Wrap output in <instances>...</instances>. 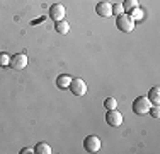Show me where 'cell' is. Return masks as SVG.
Masks as SVG:
<instances>
[{
  "label": "cell",
  "mask_w": 160,
  "mask_h": 154,
  "mask_svg": "<svg viewBox=\"0 0 160 154\" xmlns=\"http://www.w3.org/2000/svg\"><path fill=\"white\" fill-rule=\"evenodd\" d=\"M9 63H10L9 53H0V65H2V67H5V65H9Z\"/></svg>",
  "instance_id": "9a60e30c"
},
{
  "label": "cell",
  "mask_w": 160,
  "mask_h": 154,
  "mask_svg": "<svg viewBox=\"0 0 160 154\" xmlns=\"http://www.w3.org/2000/svg\"><path fill=\"white\" fill-rule=\"evenodd\" d=\"M148 96H150V103H153V105H158L160 103V89L158 87H152L150 92H148Z\"/></svg>",
  "instance_id": "8fae6325"
},
{
  "label": "cell",
  "mask_w": 160,
  "mask_h": 154,
  "mask_svg": "<svg viewBox=\"0 0 160 154\" xmlns=\"http://www.w3.org/2000/svg\"><path fill=\"white\" fill-rule=\"evenodd\" d=\"M131 14H133V15H131L133 19H135V17L143 19V10H140V9H133V10H131Z\"/></svg>",
  "instance_id": "2e32d148"
},
{
  "label": "cell",
  "mask_w": 160,
  "mask_h": 154,
  "mask_svg": "<svg viewBox=\"0 0 160 154\" xmlns=\"http://www.w3.org/2000/svg\"><path fill=\"white\" fill-rule=\"evenodd\" d=\"M55 28H56V31H58L60 34H67L68 31H70V24L62 19V21H56V26H55Z\"/></svg>",
  "instance_id": "7c38bea8"
},
{
  "label": "cell",
  "mask_w": 160,
  "mask_h": 154,
  "mask_svg": "<svg viewBox=\"0 0 160 154\" xmlns=\"http://www.w3.org/2000/svg\"><path fill=\"white\" fill-rule=\"evenodd\" d=\"M31 152H34L32 149H29V147H26V149H22L21 151V154H31Z\"/></svg>",
  "instance_id": "d6986e66"
},
{
  "label": "cell",
  "mask_w": 160,
  "mask_h": 154,
  "mask_svg": "<svg viewBox=\"0 0 160 154\" xmlns=\"http://www.w3.org/2000/svg\"><path fill=\"white\" fill-rule=\"evenodd\" d=\"M106 122L112 127H119V125H123V115H121L116 108H114V110H108V113H106Z\"/></svg>",
  "instance_id": "5b68a950"
},
{
  "label": "cell",
  "mask_w": 160,
  "mask_h": 154,
  "mask_svg": "<svg viewBox=\"0 0 160 154\" xmlns=\"http://www.w3.org/2000/svg\"><path fill=\"white\" fill-rule=\"evenodd\" d=\"M148 113H152V117L158 118V117H160V111H158V106H155V108H150V111H148Z\"/></svg>",
  "instance_id": "ac0fdd59"
},
{
  "label": "cell",
  "mask_w": 160,
  "mask_h": 154,
  "mask_svg": "<svg viewBox=\"0 0 160 154\" xmlns=\"http://www.w3.org/2000/svg\"><path fill=\"white\" fill-rule=\"evenodd\" d=\"M96 12L101 17H109V15H112V5L109 2H106V0H101L96 5Z\"/></svg>",
  "instance_id": "52a82bcc"
},
{
  "label": "cell",
  "mask_w": 160,
  "mask_h": 154,
  "mask_svg": "<svg viewBox=\"0 0 160 154\" xmlns=\"http://www.w3.org/2000/svg\"><path fill=\"white\" fill-rule=\"evenodd\" d=\"M70 82H72V77L68 74H62V75L56 77V86L62 87V89H67V87L70 86Z\"/></svg>",
  "instance_id": "9c48e42d"
},
{
  "label": "cell",
  "mask_w": 160,
  "mask_h": 154,
  "mask_svg": "<svg viewBox=\"0 0 160 154\" xmlns=\"http://www.w3.org/2000/svg\"><path fill=\"white\" fill-rule=\"evenodd\" d=\"M138 5H140V2H138V0H124L123 9L126 10V12H131L133 9H138Z\"/></svg>",
  "instance_id": "4fadbf2b"
},
{
  "label": "cell",
  "mask_w": 160,
  "mask_h": 154,
  "mask_svg": "<svg viewBox=\"0 0 160 154\" xmlns=\"http://www.w3.org/2000/svg\"><path fill=\"white\" fill-rule=\"evenodd\" d=\"M34 152L38 154H51V146L46 144V142H39V144L36 146V149H34Z\"/></svg>",
  "instance_id": "30bf717a"
},
{
  "label": "cell",
  "mask_w": 160,
  "mask_h": 154,
  "mask_svg": "<svg viewBox=\"0 0 160 154\" xmlns=\"http://www.w3.org/2000/svg\"><path fill=\"white\" fill-rule=\"evenodd\" d=\"M70 91L73 92L75 96H83L87 92V84L83 82L82 79H72V82H70Z\"/></svg>",
  "instance_id": "8992f818"
},
{
  "label": "cell",
  "mask_w": 160,
  "mask_h": 154,
  "mask_svg": "<svg viewBox=\"0 0 160 154\" xmlns=\"http://www.w3.org/2000/svg\"><path fill=\"white\" fill-rule=\"evenodd\" d=\"M123 5H121V3H116V5H112V14H118V15H119L121 12H123Z\"/></svg>",
  "instance_id": "e0dca14e"
},
{
  "label": "cell",
  "mask_w": 160,
  "mask_h": 154,
  "mask_svg": "<svg viewBox=\"0 0 160 154\" xmlns=\"http://www.w3.org/2000/svg\"><path fill=\"white\" fill-rule=\"evenodd\" d=\"M116 26H118V29L123 31V33H131V31L135 29V19L128 14H119L116 19Z\"/></svg>",
  "instance_id": "6da1fadb"
},
{
  "label": "cell",
  "mask_w": 160,
  "mask_h": 154,
  "mask_svg": "<svg viewBox=\"0 0 160 154\" xmlns=\"http://www.w3.org/2000/svg\"><path fill=\"white\" fill-rule=\"evenodd\" d=\"M83 149L87 152H97L101 151V139L97 135H87L83 139Z\"/></svg>",
  "instance_id": "3957f363"
},
{
  "label": "cell",
  "mask_w": 160,
  "mask_h": 154,
  "mask_svg": "<svg viewBox=\"0 0 160 154\" xmlns=\"http://www.w3.org/2000/svg\"><path fill=\"white\" fill-rule=\"evenodd\" d=\"M104 106H106V110H114V108L118 106L116 98H108V99L104 101Z\"/></svg>",
  "instance_id": "5bb4252c"
},
{
  "label": "cell",
  "mask_w": 160,
  "mask_h": 154,
  "mask_svg": "<svg viewBox=\"0 0 160 154\" xmlns=\"http://www.w3.org/2000/svg\"><path fill=\"white\" fill-rule=\"evenodd\" d=\"M49 17L53 19V21H62V19L65 17V7L62 5V3H55V5L49 7Z\"/></svg>",
  "instance_id": "ba28073f"
},
{
  "label": "cell",
  "mask_w": 160,
  "mask_h": 154,
  "mask_svg": "<svg viewBox=\"0 0 160 154\" xmlns=\"http://www.w3.org/2000/svg\"><path fill=\"white\" fill-rule=\"evenodd\" d=\"M150 108H152V103L147 96H140V98H136L135 103H133V111L138 113V115H147L148 111H150Z\"/></svg>",
  "instance_id": "7a4b0ae2"
},
{
  "label": "cell",
  "mask_w": 160,
  "mask_h": 154,
  "mask_svg": "<svg viewBox=\"0 0 160 154\" xmlns=\"http://www.w3.org/2000/svg\"><path fill=\"white\" fill-rule=\"evenodd\" d=\"M10 67L16 69V70H22V69L28 67V57L24 53H16V55L10 57Z\"/></svg>",
  "instance_id": "277c9868"
}]
</instances>
